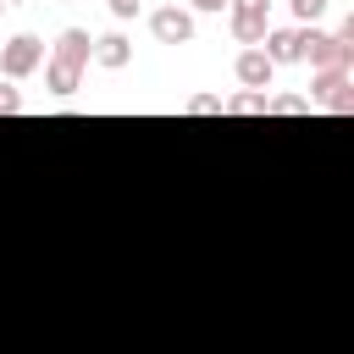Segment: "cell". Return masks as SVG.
<instances>
[{"label": "cell", "instance_id": "1", "mask_svg": "<svg viewBox=\"0 0 354 354\" xmlns=\"http://www.w3.org/2000/svg\"><path fill=\"white\" fill-rule=\"evenodd\" d=\"M299 61H310V72H348V61H354V22L343 33L299 28Z\"/></svg>", "mask_w": 354, "mask_h": 354}, {"label": "cell", "instance_id": "2", "mask_svg": "<svg viewBox=\"0 0 354 354\" xmlns=\"http://www.w3.org/2000/svg\"><path fill=\"white\" fill-rule=\"evenodd\" d=\"M44 66V39H33V33H17V39H6L0 44V72H6V83H22L28 72H39Z\"/></svg>", "mask_w": 354, "mask_h": 354}, {"label": "cell", "instance_id": "3", "mask_svg": "<svg viewBox=\"0 0 354 354\" xmlns=\"http://www.w3.org/2000/svg\"><path fill=\"white\" fill-rule=\"evenodd\" d=\"M304 100L321 105V111H332V116H348L354 111V83H348V72H315Z\"/></svg>", "mask_w": 354, "mask_h": 354}, {"label": "cell", "instance_id": "4", "mask_svg": "<svg viewBox=\"0 0 354 354\" xmlns=\"http://www.w3.org/2000/svg\"><path fill=\"white\" fill-rule=\"evenodd\" d=\"M149 33H155V44H188L194 39V11L160 6V11H149Z\"/></svg>", "mask_w": 354, "mask_h": 354}, {"label": "cell", "instance_id": "5", "mask_svg": "<svg viewBox=\"0 0 354 354\" xmlns=\"http://www.w3.org/2000/svg\"><path fill=\"white\" fill-rule=\"evenodd\" d=\"M232 72H238V83H243L249 94H266V88H271V77H277V66H271V61H266L260 50H238Z\"/></svg>", "mask_w": 354, "mask_h": 354}, {"label": "cell", "instance_id": "6", "mask_svg": "<svg viewBox=\"0 0 354 354\" xmlns=\"http://www.w3.org/2000/svg\"><path fill=\"white\" fill-rule=\"evenodd\" d=\"M88 55H94V39H88L83 28H61V33H55V50H50V61H66V66H88Z\"/></svg>", "mask_w": 354, "mask_h": 354}, {"label": "cell", "instance_id": "7", "mask_svg": "<svg viewBox=\"0 0 354 354\" xmlns=\"http://www.w3.org/2000/svg\"><path fill=\"white\" fill-rule=\"evenodd\" d=\"M260 55H266L271 66H288V61H299V28H266V39H260Z\"/></svg>", "mask_w": 354, "mask_h": 354}, {"label": "cell", "instance_id": "8", "mask_svg": "<svg viewBox=\"0 0 354 354\" xmlns=\"http://www.w3.org/2000/svg\"><path fill=\"white\" fill-rule=\"evenodd\" d=\"M88 61H100L105 72H122V66L133 61V39H127V33H100V39H94V55H88Z\"/></svg>", "mask_w": 354, "mask_h": 354}, {"label": "cell", "instance_id": "9", "mask_svg": "<svg viewBox=\"0 0 354 354\" xmlns=\"http://www.w3.org/2000/svg\"><path fill=\"white\" fill-rule=\"evenodd\" d=\"M44 88H50V94H61V100H66V94H77V88H83V66L44 61Z\"/></svg>", "mask_w": 354, "mask_h": 354}, {"label": "cell", "instance_id": "10", "mask_svg": "<svg viewBox=\"0 0 354 354\" xmlns=\"http://www.w3.org/2000/svg\"><path fill=\"white\" fill-rule=\"evenodd\" d=\"M227 28H232V39L243 44V50H260V39H266V17H227Z\"/></svg>", "mask_w": 354, "mask_h": 354}, {"label": "cell", "instance_id": "11", "mask_svg": "<svg viewBox=\"0 0 354 354\" xmlns=\"http://www.w3.org/2000/svg\"><path fill=\"white\" fill-rule=\"evenodd\" d=\"M221 116H266V94H232V100H221Z\"/></svg>", "mask_w": 354, "mask_h": 354}, {"label": "cell", "instance_id": "12", "mask_svg": "<svg viewBox=\"0 0 354 354\" xmlns=\"http://www.w3.org/2000/svg\"><path fill=\"white\" fill-rule=\"evenodd\" d=\"M310 100L304 94H266V116H304Z\"/></svg>", "mask_w": 354, "mask_h": 354}, {"label": "cell", "instance_id": "13", "mask_svg": "<svg viewBox=\"0 0 354 354\" xmlns=\"http://www.w3.org/2000/svg\"><path fill=\"white\" fill-rule=\"evenodd\" d=\"M227 17H266L271 22V0H227Z\"/></svg>", "mask_w": 354, "mask_h": 354}, {"label": "cell", "instance_id": "14", "mask_svg": "<svg viewBox=\"0 0 354 354\" xmlns=\"http://www.w3.org/2000/svg\"><path fill=\"white\" fill-rule=\"evenodd\" d=\"M183 111H188V116H221V94H194Z\"/></svg>", "mask_w": 354, "mask_h": 354}, {"label": "cell", "instance_id": "15", "mask_svg": "<svg viewBox=\"0 0 354 354\" xmlns=\"http://www.w3.org/2000/svg\"><path fill=\"white\" fill-rule=\"evenodd\" d=\"M11 111H22V94L11 83H0V116H11Z\"/></svg>", "mask_w": 354, "mask_h": 354}, {"label": "cell", "instance_id": "16", "mask_svg": "<svg viewBox=\"0 0 354 354\" xmlns=\"http://www.w3.org/2000/svg\"><path fill=\"white\" fill-rule=\"evenodd\" d=\"M105 6H111V17H116V22H127V17H138V0H105Z\"/></svg>", "mask_w": 354, "mask_h": 354}, {"label": "cell", "instance_id": "17", "mask_svg": "<svg viewBox=\"0 0 354 354\" xmlns=\"http://www.w3.org/2000/svg\"><path fill=\"white\" fill-rule=\"evenodd\" d=\"M194 11H227V0H188Z\"/></svg>", "mask_w": 354, "mask_h": 354}, {"label": "cell", "instance_id": "18", "mask_svg": "<svg viewBox=\"0 0 354 354\" xmlns=\"http://www.w3.org/2000/svg\"><path fill=\"white\" fill-rule=\"evenodd\" d=\"M6 6H17V0H6Z\"/></svg>", "mask_w": 354, "mask_h": 354}, {"label": "cell", "instance_id": "19", "mask_svg": "<svg viewBox=\"0 0 354 354\" xmlns=\"http://www.w3.org/2000/svg\"><path fill=\"white\" fill-rule=\"evenodd\" d=\"M0 11H6V0H0Z\"/></svg>", "mask_w": 354, "mask_h": 354}]
</instances>
